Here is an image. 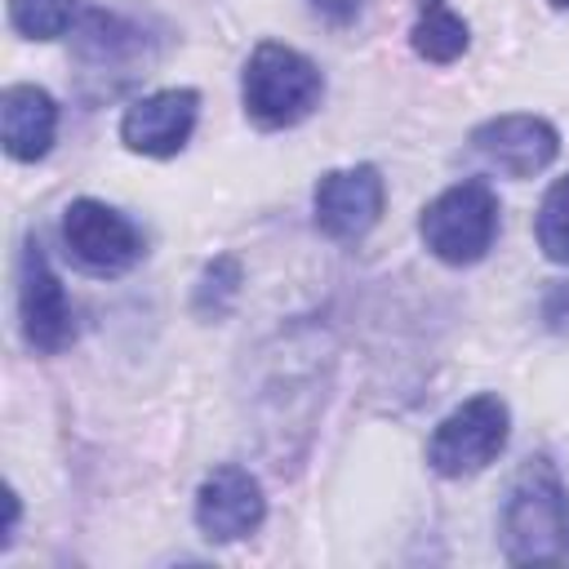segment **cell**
<instances>
[{
    "instance_id": "7",
    "label": "cell",
    "mask_w": 569,
    "mask_h": 569,
    "mask_svg": "<svg viewBox=\"0 0 569 569\" xmlns=\"http://www.w3.org/2000/svg\"><path fill=\"white\" fill-rule=\"evenodd\" d=\"M262 516H267L262 485L236 462L213 467L196 489V525L209 542H240L262 525Z\"/></svg>"
},
{
    "instance_id": "18",
    "label": "cell",
    "mask_w": 569,
    "mask_h": 569,
    "mask_svg": "<svg viewBox=\"0 0 569 569\" xmlns=\"http://www.w3.org/2000/svg\"><path fill=\"white\" fill-rule=\"evenodd\" d=\"M551 4H556V9H569V0H551Z\"/></svg>"
},
{
    "instance_id": "16",
    "label": "cell",
    "mask_w": 569,
    "mask_h": 569,
    "mask_svg": "<svg viewBox=\"0 0 569 569\" xmlns=\"http://www.w3.org/2000/svg\"><path fill=\"white\" fill-rule=\"evenodd\" d=\"M236 293H240V262H236L231 253H222V258H213V262L200 271V284H196L191 307H196L200 316L218 320V316H227V311H231Z\"/></svg>"
},
{
    "instance_id": "17",
    "label": "cell",
    "mask_w": 569,
    "mask_h": 569,
    "mask_svg": "<svg viewBox=\"0 0 569 569\" xmlns=\"http://www.w3.org/2000/svg\"><path fill=\"white\" fill-rule=\"evenodd\" d=\"M316 18H325L329 27H351L365 9V0H307Z\"/></svg>"
},
{
    "instance_id": "15",
    "label": "cell",
    "mask_w": 569,
    "mask_h": 569,
    "mask_svg": "<svg viewBox=\"0 0 569 569\" xmlns=\"http://www.w3.org/2000/svg\"><path fill=\"white\" fill-rule=\"evenodd\" d=\"M76 0H9V22L27 40H53L71 27Z\"/></svg>"
},
{
    "instance_id": "3",
    "label": "cell",
    "mask_w": 569,
    "mask_h": 569,
    "mask_svg": "<svg viewBox=\"0 0 569 569\" xmlns=\"http://www.w3.org/2000/svg\"><path fill=\"white\" fill-rule=\"evenodd\" d=\"M418 236L422 244L449 262V267H471L493 249L498 236V196L489 191V182L467 178L445 187L418 218Z\"/></svg>"
},
{
    "instance_id": "1",
    "label": "cell",
    "mask_w": 569,
    "mask_h": 569,
    "mask_svg": "<svg viewBox=\"0 0 569 569\" xmlns=\"http://www.w3.org/2000/svg\"><path fill=\"white\" fill-rule=\"evenodd\" d=\"M502 556L511 565H569V489L551 458H529L502 502Z\"/></svg>"
},
{
    "instance_id": "12",
    "label": "cell",
    "mask_w": 569,
    "mask_h": 569,
    "mask_svg": "<svg viewBox=\"0 0 569 569\" xmlns=\"http://www.w3.org/2000/svg\"><path fill=\"white\" fill-rule=\"evenodd\" d=\"M409 40H413V53L418 58L445 67V62H453V58L467 53L471 31H467V22L445 0H418V22H413Z\"/></svg>"
},
{
    "instance_id": "2",
    "label": "cell",
    "mask_w": 569,
    "mask_h": 569,
    "mask_svg": "<svg viewBox=\"0 0 569 569\" xmlns=\"http://www.w3.org/2000/svg\"><path fill=\"white\" fill-rule=\"evenodd\" d=\"M320 93H325L320 67L307 53L276 40H262L240 76V98L258 129H289L307 120L320 107Z\"/></svg>"
},
{
    "instance_id": "9",
    "label": "cell",
    "mask_w": 569,
    "mask_h": 569,
    "mask_svg": "<svg viewBox=\"0 0 569 569\" xmlns=\"http://www.w3.org/2000/svg\"><path fill=\"white\" fill-rule=\"evenodd\" d=\"M471 147L498 173H507V178H533V173H542L560 156V133L542 116L511 111V116H493V120L476 124L471 129Z\"/></svg>"
},
{
    "instance_id": "10",
    "label": "cell",
    "mask_w": 569,
    "mask_h": 569,
    "mask_svg": "<svg viewBox=\"0 0 569 569\" xmlns=\"http://www.w3.org/2000/svg\"><path fill=\"white\" fill-rule=\"evenodd\" d=\"M196 116H200V93L196 89H160V93H147L138 98L124 120H120V142L138 156H151V160H169L187 147L191 129H196Z\"/></svg>"
},
{
    "instance_id": "11",
    "label": "cell",
    "mask_w": 569,
    "mask_h": 569,
    "mask_svg": "<svg viewBox=\"0 0 569 569\" xmlns=\"http://www.w3.org/2000/svg\"><path fill=\"white\" fill-rule=\"evenodd\" d=\"M58 133V102L40 84H9L0 98V142L9 160H44Z\"/></svg>"
},
{
    "instance_id": "6",
    "label": "cell",
    "mask_w": 569,
    "mask_h": 569,
    "mask_svg": "<svg viewBox=\"0 0 569 569\" xmlns=\"http://www.w3.org/2000/svg\"><path fill=\"white\" fill-rule=\"evenodd\" d=\"M18 320H22L27 347L44 351V356L71 347V338H76V316L67 302V289L53 276V267L36 240H27L18 253Z\"/></svg>"
},
{
    "instance_id": "14",
    "label": "cell",
    "mask_w": 569,
    "mask_h": 569,
    "mask_svg": "<svg viewBox=\"0 0 569 569\" xmlns=\"http://www.w3.org/2000/svg\"><path fill=\"white\" fill-rule=\"evenodd\" d=\"M538 249L569 267V173L556 178L538 204Z\"/></svg>"
},
{
    "instance_id": "4",
    "label": "cell",
    "mask_w": 569,
    "mask_h": 569,
    "mask_svg": "<svg viewBox=\"0 0 569 569\" xmlns=\"http://www.w3.org/2000/svg\"><path fill=\"white\" fill-rule=\"evenodd\" d=\"M507 436H511L507 405L498 396H471L436 422V431L427 440V462L436 476L462 480V476L485 471L507 449Z\"/></svg>"
},
{
    "instance_id": "13",
    "label": "cell",
    "mask_w": 569,
    "mask_h": 569,
    "mask_svg": "<svg viewBox=\"0 0 569 569\" xmlns=\"http://www.w3.org/2000/svg\"><path fill=\"white\" fill-rule=\"evenodd\" d=\"M76 49H80V58H89V62H120V58H129V53H138L142 49V40H138V27H129V22H120L116 13H107V9H93L84 22H80V36H76Z\"/></svg>"
},
{
    "instance_id": "5",
    "label": "cell",
    "mask_w": 569,
    "mask_h": 569,
    "mask_svg": "<svg viewBox=\"0 0 569 569\" xmlns=\"http://www.w3.org/2000/svg\"><path fill=\"white\" fill-rule=\"evenodd\" d=\"M62 244L67 258L89 276H124L142 258V231L102 200H71L62 209Z\"/></svg>"
},
{
    "instance_id": "8",
    "label": "cell",
    "mask_w": 569,
    "mask_h": 569,
    "mask_svg": "<svg viewBox=\"0 0 569 569\" xmlns=\"http://www.w3.org/2000/svg\"><path fill=\"white\" fill-rule=\"evenodd\" d=\"M382 173L373 164H351V169H329L316 182V227L329 240H360L378 218H382Z\"/></svg>"
}]
</instances>
